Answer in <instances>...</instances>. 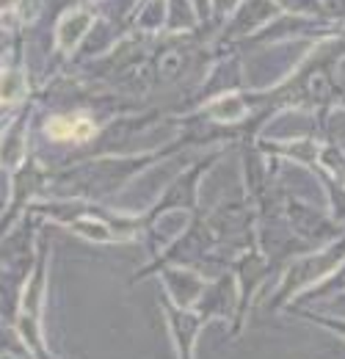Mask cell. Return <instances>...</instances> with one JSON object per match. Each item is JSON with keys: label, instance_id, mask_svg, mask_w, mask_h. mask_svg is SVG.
<instances>
[{"label": "cell", "instance_id": "cell-1", "mask_svg": "<svg viewBox=\"0 0 345 359\" xmlns=\"http://www.w3.org/2000/svg\"><path fill=\"white\" fill-rule=\"evenodd\" d=\"M47 133L53 135L55 141H88L91 135L97 133V128L88 122L86 116H75V119L55 116V119L47 122Z\"/></svg>", "mask_w": 345, "mask_h": 359}]
</instances>
